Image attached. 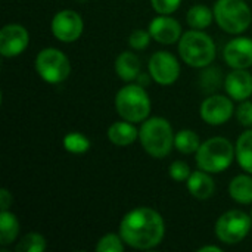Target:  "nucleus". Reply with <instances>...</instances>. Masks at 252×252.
Segmentation results:
<instances>
[{"mask_svg":"<svg viewBox=\"0 0 252 252\" xmlns=\"http://www.w3.org/2000/svg\"><path fill=\"white\" fill-rule=\"evenodd\" d=\"M120 235L126 245L134 250H152L164 239V219L152 208H134L123 217Z\"/></svg>","mask_w":252,"mask_h":252,"instance_id":"obj_1","label":"nucleus"},{"mask_svg":"<svg viewBox=\"0 0 252 252\" xmlns=\"http://www.w3.org/2000/svg\"><path fill=\"white\" fill-rule=\"evenodd\" d=\"M179 53L189 66L205 68L216 58V44L202 30H190L179 40Z\"/></svg>","mask_w":252,"mask_h":252,"instance_id":"obj_2","label":"nucleus"},{"mask_svg":"<svg viewBox=\"0 0 252 252\" xmlns=\"http://www.w3.org/2000/svg\"><path fill=\"white\" fill-rule=\"evenodd\" d=\"M174 137L170 123L161 117L145 120L139 130V139L143 149L154 158L167 157L174 146Z\"/></svg>","mask_w":252,"mask_h":252,"instance_id":"obj_3","label":"nucleus"},{"mask_svg":"<svg viewBox=\"0 0 252 252\" xmlns=\"http://www.w3.org/2000/svg\"><path fill=\"white\" fill-rule=\"evenodd\" d=\"M235 158L233 145L224 137H213L201 143L195 159L199 170L207 173H221L227 170Z\"/></svg>","mask_w":252,"mask_h":252,"instance_id":"obj_4","label":"nucleus"},{"mask_svg":"<svg viewBox=\"0 0 252 252\" xmlns=\"http://www.w3.org/2000/svg\"><path fill=\"white\" fill-rule=\"evenodd\" d=\"M115 109L118 115L130 123L145 121L151 112V99L140 84H128L118 90L115 96Z\"/></svg>","mask_w":252,"mask_h":252,"instance_id":"obj_5","label":"nucleus"},{"mask_svg":"<svg viewBox=\"0 0 252 252\" xmlns=\"http://www.w3.org/2000/svg\"><path fill=\"white\" fill-rule=\"evenodd\" d=\"M214 19L223 31L241 34L251 25L252 13L244 0H217L214 4Z\"/></svg>","mask_w":252,"mask_h":252,"instance_id":"obj_6","label":"nucleus"},{"mask_svg":"<svg viewBox=\"0 0 252 252\" xmlns=\"http://www.w3.org/2000/svg\"><path fill=\"white\" fill-rule=\"evenodd\" d=\"M35 69L38 75L50 84L65 81L71 74V63L65 53L55 47H46L35 58Z\"/></svg>","mask_w":252,"mask_h":252,"instance_id":"obj_7","label":"nucleus"},{"mask_svg":"<svg viewBox=\"0 0 252 252\" xmlns=\"http://www.w3.org/2000/svg\"><path fill=\"white\" fill-rule=\"evenodd\" d=\"M251 217L241 210H230L220 216L216 224L217 238L227 245L239 244L251 230Z\"/></svg>","mask_w":252,"mask_h":252,"instance_id":"obj_8","label":"nucleus"},{"mask_svg":"<svg viewBox=\"0 0 252 252\" xmlns=\"http://www.w3.org/2000/svg\"><path fill=\"white\" fill-rule=\"evenodd\" d=\"M149 75L161 86H170L177 81L180 75V63L170 52L159 50L149 59Z\"/></svg>","mask_w":252,"mask_h":252,"instance_id":"obj_9","label":"nucleus"},{"mask_svg":"<svg viewBox=\"0 0 252 252\" xmlns=\"http://www.w3.org/2000/svg\"><path fill=\"white\" fill-rule=\"evenodd\" d=\"M84 22L80 13L66 9L58 12L52 19V32L62 43H72L83 34Z\"/></svg>","mask_w":252,"mask_h":252,"instance_id":"obj_10","label":"nucleus"},{"mask_svg":"<svg viewBox=\"0 0 252 252\" xmlns=\"http://www.w3.org/2000/svg\"><path fill=\"white\" fill-rule=\"evenodd\" d=\"M233 102L221 94H213L207 97L201 105V117L210 126H221L227 123L233 115Z\"/></svg>","mask_w":252,"mask_h":252,"instance_id":"obj_11","label":"nucleus"},{"mask_svg":"<svg viewBox=\"0 0 252 252\" xmlns=\"http://www.w3.org/2000/svg\"><path fill=\"white\" fill-rule=\"evenodd\" d=\"M30 41L28 31L19 24H7L0 31V53L4 58L21 55Z\"/></svg>","mask_w":252,"mask_h":252,"instance_id":"obj_12","label":"nucleus"},{"mask_svg":"<svg viewBox=\"0 0 252 252\" xmlns=\"http://www.w3.org/2000/svg\"><path fill=\"white\" fill-rule=\"evenodd\" d=\"M223 58L233 69H245L252 65V38L238 37L230 40L223 50Z\"/></svg>","mask_w":252,"mask_h":252,"instance_id":"obj_13","label":"nucleus"},{"mask_svg":"<svg viewBox=\"0 0 252 252\" xmlns=\"http://www.w3.org/2000/svg\"><path fill=\"white\" fill-rule=\"evenodd\" d=\"M154 40L161 44H174L182 38V25L177 19L170 16H158L151 21L149 30Z\"/></svg>","mask_w":252,"mask_h":252,"instance_id":"obj_14","label":"nucleus"},{"mask_svg":"<svg viewBox=\"0 0 252 252\" xmlns=\"http://www.w3.org/2000/svg\"><path fill=\"white\" fill-rule=\"evenodd\" d=\"M224 89L232 99L247 100L252 94V75L245 69H235L226 77Z\"/></svg>","mask_w":252,"mask_h":252,"instance_id":"obj_15","label":"nucleus"},{"mask_svg":"<svg viewBox=\"0 0 252 252\" xmlns=\"http://www.w3.org/2000/svg\"><path fill=\"white\" fill-rule=\"evenodd\" d=\"M186 186H188V190L190 192V195L195 196L196 199H208L216 192L214 180L210 177V173H207L204 170L193 171L189 176V179L186 180Z\"/></svg>","mask_w":252,"mask_h":252,"instance_id":"obj_16","label":"nucleus"},{"mask_svg":"<svg viewBox=\"0 0 252 252\" xmlns=\"http://www.w3.org/2000/svg\"><path fill=\"white\" fill-rule=\"evenodd\" d=\"M115 72L124 81L137 80L140 75V59L133 52H123L115 59Z\"/></svg>","mask_w":252,"mask_h":252,"instance_id":"obj_17","label":"nucleus"},{"mask_svg":"<svg viewBox=\"0 0 252 252\" xmlns=\"http://www.w3.org/2000/svg\"><path fill=\"white\" fill-rule=\"evenodd\" d=\"M139 137V131L130 121H117L108 128V139L115 146H128Z\"/></svg>","mask_w":252,"mask_h":252,"instance_id":"obj_18","label":"nucleus"},{"mask_svg":"<svg viewBox=\"0 0 252 252\" xmlns=\"http://www.w3.org/2000/svg\"><path fill=\"white\" fill-rule=\"evenodd\" d=\"M229 193L232 199L239 204H252V177L245 174L233 177L229 185Z\"/></svg>","mask_w":252,"mask_h":252,"instance_id":"obj_19","label":"nucleus"},{"mask_svg":"<svg viewBox=\"0 0 252 252\" xmlns=\"http://www.w3.org/2000/svg\"><path fill=\"white\" fill-rule=\"evenodd\" d=\"M19 233V223L13 213L1 211L0 213V245H10Z\"/></svg>","mask_w":252,"mask_h":252,"instance_id":"obj_20","label":"nucleus"},{"mask_svg":"<svg viewBox=\"0 0 252 252\" xmlns=\"http://www.w3.org/2000/svg\"><path fill=\"white\" fill-rule=\"evenodd\" d=\"M236 158L239 165L252 174V130L244 131L236 142Z\"/></svg>","mask_w":252,"mask_h":252,"instance_id":"obj_21","label":"nucleus"},{"mask_svg":"<svg viewBox=\"0 0 252 252\" xmlns=\"http://www.w3.org/2000/svg\"><path fill=\"white\" fill-rule=\"evenodd\" d=\"M214 18V10L204 4H195L188 10L186 21L190 28L193 30H204L211 25Z\"/></svg>","mask_w":252,"mask_h":252,"instance_id":"obj_22","label":"nucleus"},{"mask_svg":"<svg viewBox=\"0 0 252 252\" xmlns=\"http://www.w3.org/2000/svg\"><path fill=\"white\" fill-rule=\"evenodd\" d=\"M199 146H201L199 137L192 130H182L174 137V148L182 154H186V155L193 154V152L196 154Z\"/></svg>","mask_w":252,"mask_h":252,"instance_id":"obj_23","label":"nucleus"},{"mask_svg":"<svg viewBox=\"0 0 252 252\" xmlns=\"http://www.w3.org/2000/svg\"><path fill=\"white\" fill-rule=\"evenodd\" d=\"M63 148L71 154H84L90 149V140L83 133H68L63 137Z\"/></svg>","mask_w":252,"mask_h":252,"instance_id":"obj_24","label":"nucleus"},{"mask_svg":"<svg viewBox=\"0 0 252 252\" xmlns=\"http://www.w3.org/2000/svg\"><path fill=\"white\" fill-rule=\"evenodd\" d=\"M46 239L40 233L25 235L16 245L18 252H43L46 250Z\"/></svg>","mask_w":252,"mask_h":252,"instance_id":"obj_25","label":"nucleus"},{"mask_svg":"<svg viewBox=\"0 0 252 252\" xmlns=\"http://www.w3.org/2000/svg\"><path fill=\"white\" fill-rule=\"evenodd\" d=\"M124 241L121 238V235H115V233H108L105 236H102L96 245V251L97 252H124Z\"/></svg>","mask_w":252,"mask_h":252,"instance_id":"obj_26","label":"nucleus"},{"mask_svg":"<svg viewBox=\"0 0 252 252\" xmlns=\"http://www.w3.org/2000/svg\"><path fill=\"white\" fill-rule=\"evenodd\" d=\"M151 38H152V35H151L149 31H145V30H134V31L128 35V44H130V47H133L134 50H142V49L148 47Z\"/></svg>","mask_w":252,"mask_h":252,"instance_id":"obj_27","label":"nucleus"},{"mask_svg":"<svg viewBox=\"0 0 252 252\" xmlns=\"http://www.w3.org/2000/svg\"><path fill=\"white\" fill-rule=\"evenodd\" d=\"M192 174L189 165L183 161H174L170 165V176L174 182H186Z\"/></svg>","mask_w":252,"mask_h":252,"instance_id":"obj_28","label":"nucleus"},{"mask_svg":"<svg viewBox=\"0 0 252 252\" xmlns=\"http://www.w3.org/2000/svg\"><path fill=\"white\" fill-rule=\"evenodd\" d=\"M182 0H151V4L155 12L159 15H170L176 12L180 6Z\"/></svg>","mask_w":252,"mask_h":252,"instance_id":"obj_29","label":"nucleus"},{"mask_svg":"<svg viewBox=\"0 0 252 252\" xmlns=\"http://www.w3.org/2000/svg\"><path fill=\"white\" fill-rule=\"evenodd\" d=\"M236 118L242 126L252 127V102L250 100L241 102V105L236 109Z\"/></svg>","mask_w":252,"mask_h":252,"instance_id":"obj_30","label":"nucleus"},{"mask_svg":"<svg viewBox=\"0 0 252 252\" xmlns=\"http://www.w3.org/2000/svg\"><path fill=\"white\" fill-rule=\"evenodd\" d=\"M12 205V195L7 189L0 190V208L1 211H7L9 207Z\"/></svg>","mask_w":252,"mask_h":252,"instance_id":"obj_31","label":"nucleus"},{"mask_svg":"<svg viewBox=\"0 0 252 252\" xmlns=\"http://www.w3.org/2000/svg\"><path fill=\"white\" fill-rule=\"evenodd\" d=\"M199 252H207V251H213V252H221V248L219 247H214V245H208V247H202L198 250Z\"/></svg>","mask_w":252,"mask_h":252,"instance_id":"obj_32","label":"nucleus"},{"mask_svg":"<svg viewBox=\"0 0 252 252\" xmlns=\"http://www.w3.org/2000/svg\"><path fill=\"white\" fill-rule=\"evenodd\" d=\"M137 80H139V84L140 86H146L148 83H149V78H148V74H140L139 77H137Z\"/></svg>","mask_w":252,"mask_h":252,"instance_id":"obj_33","label":"nucleus"},{"mask_svg":"<svg viewBox=\"0 0 252 252\" xmlns=\"http://www.w3.org/2000/svg\"><path fill=\"white\" fill-rule=\"evenodd\" d=\"M251 217H252V213H251Z\"/></svg>","mask_w":252,"mask_h":252,"instance_id":"obj_34","label":"nucleus"}]
</instances>
